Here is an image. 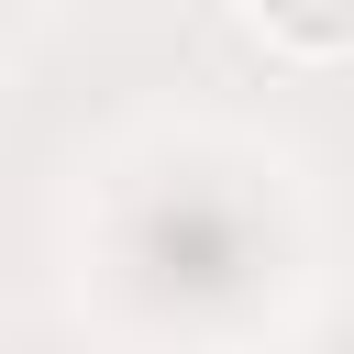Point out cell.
Returning <instances> with one entry per match:
<instances>
[{"label":"cell","mask_w":354,"mask_h":354,"mask_svg":"<svg viewBox=\"0 0 354 354\" xmlns=\"http://www.w3.org/2000/svg\"><path fill=\"white\" fill-rule=\"evenodd\" d=\"M254 22L299 55H343L354 44V0H254Z\"/></svg>","instance_id":"obj_1"}]
</instances>
